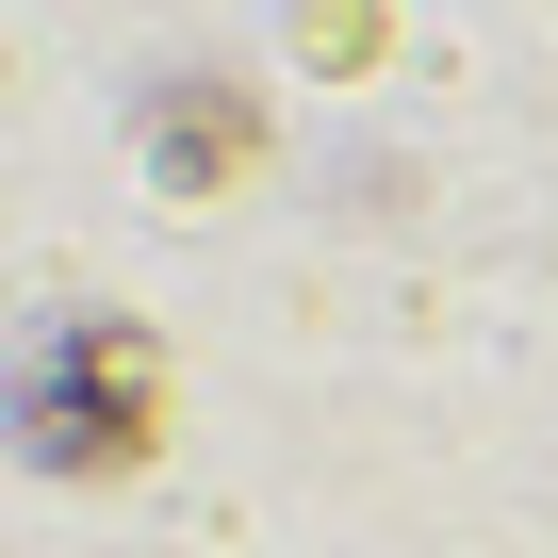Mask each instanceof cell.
Masks as SVG:
<instances>
[{"label":"cell","mask_w":558,"mask_h":558,"mask_svg":"<svg viewBox=\"0 0 558 558\" xmlns=\"http://www.w3.org/2000/svg\"><path fill=\"white\" fill-rule=\"evenodd\" d=\"M148 427H165V362H148V329L83 313V329L34 345V378H17V444H34V460L116 476V460H148Z\"/></svg>","instance_id":"1"}]
</instances>
